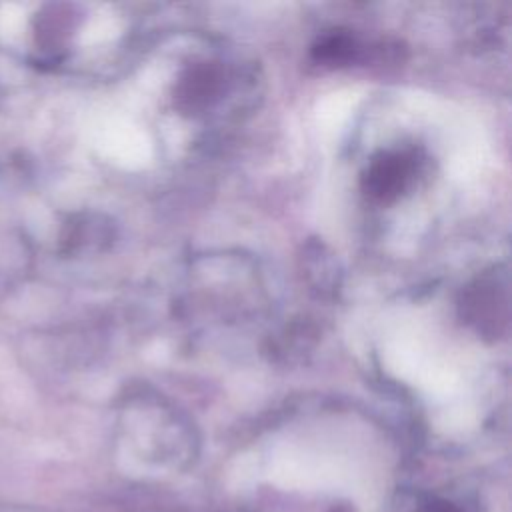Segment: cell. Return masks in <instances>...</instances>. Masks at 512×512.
Returning <instances> with one entry per match:
<instances>
[{"label":"cell","mask_w":512,"mask_h":512,"mask_svg":"<svg viewBox=\"0 0 512 512\" xmlns=\"http://www.w3.org/2000/svg\"><path fill=\"white\" fill-rule=\"evenodd\" d=\"M462 314L478 332L496 336L508 318L506 278L498 272H488L478 278L464 294Z\"/></svg>","instance_id":"obj_1"},{"label":"cell","mask_w":512,"mask_h":512,"mask_svg":"<svg viewBox=\"0 0 512 512\" xmlns=\"http://www.w3.org/2000/svg\"><path fill=\"white\" fill-rule=\"evenodd\" d=\"M416 174V158L406 150L382 152L376 156L366 174H364V190L376 200H394L414 178Z\"/></svg>","instance_id":"obj_2"},{"label":"cell","mask_w":512,"mask_h":512,"mask_svg":"<svg viewBox=\"0 0 512 512\" xmlns=\"http://www.w3.org/2000/svg\"><path fill=\"white\" fill-rule=\"evenodd\" d=\"M224 88V74L214 62L192 64L176 84V102L184 112H202Z\"/></svg>","instance_id":"obj_3"},{"label":"cell","mask_w":512,"mask_h":512,"mask_svg":"<svg viewBox=\"0 0 512 512\" xmlns=\"http://www.w3.org/2000/svg\"><path fill=\"white\" fill-rule=\"evenodd\" d=\"M358 52L356 40L346 32H332L318 40L314 46V58L324 64H348Z\"/></svg>","instance_id":"obj_4"}]
</instances>
